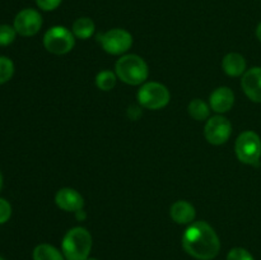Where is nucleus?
Masks as SVG:
<instances>
[{"instance_id": "nucleus-10", "label": "nucleus", "mask_w": 261, "mask_h": 260, "mask_svg": "<svg viewBox=\"0 0 261 260\" xmlns=\"http://www.w3.org/2000/svg\"><path fill=\"white\" fill-rule=\"evenodd\" d=\"M241 87L252 102L261 103V66H254L245 71L241 79Z\"/></svg>"}, {"instance_id": "nucleus-8", "label": "nucleus", "mask_w": 261, "mask_h": 260, "mask_svg": "<svg viewBox=\"0 0 261 260\" xmlns=\"http://www.w3.org/2000/svg\"><path fill=\"white\" fill-rule=\"evenodd\" d=\"M232 124L223 115H216L206 120L204 135L208 143L213 145H222L231 138Z\"/></svg>"}, {"instance_id": "nucleus-9", "label": "nucleus", "mask_w": 261, "mask_h": 260, "mask_svg": "<svg viewBox=\"0 0 261 260\" xmlns=\"http://www.w3.org/2000/svg\"><path fill=\"white\" fill-rule=\"evenodd\" d=\"M13 27L15 28L18 35L23 37H31L38 33V31L42 27V17L36 9H23L15 15L14 24Z\"/></svg>"}, {"instance_id": "nucleus-15", "label": "nucleus", "mask_w": 261, "mask_h": 260, "mask_svg": "<svg viewBox=\"0 0 261 260\" xmlns=\"http://www.w3.org/2000/svg\"><path fill=\"white\" fill-rule=\"evenodd\" d=\"M94 31H96V25L94 22L88 17H82L74 20L73 27H71V32H73L74 37L81 38V40H88L93 36Z\"/></svg>"}, {"instance_id": "nucleus-12", "label": "nucleus", "mask_w": 261, "mask_h": 260, "mask_svg": "<svg viewBox=\"0 0 261 260\" xmlns=\"http://www.w3.org/2000/svg\"><path fill=\"white\" fill-rule=\"evenodd\" d=\"M234 93L228 87H218L209 97V106L217 114H226L233 107Z\"/></svg>"}, {"instance_id": "nucleus-2", "label": "nucleus", "mask_w": 261, "mask_h": 260, "mask_svg": "<svg viewBox=\"0 0 261 260\" xmlns=\"http://www.w3.org/2000/svg\"><path fill=\"white\" fill-rule=\"evenodd\" d=\"M115 73L117 78L129 86L144 84L149 75V69L144 59L135 54L122 55L115 64Z\"/></svg>"}, {"instance_id": "nucleus-13", "label": "nucleus", "mask_w": 261, "mask_h": 260, "mask_svg": "<svg viewBox=\"0 0 261 260\" xmlns=\"http://www.w3.org/2000/svg\"><path fill=\"white\" fill-rule=\"evenodd\" d=\"M171 218L178 224H191L195 219V206L186 200H177L170 209Z\"/></svg>"}, {"instance_id": "nucleus-21", "label": "nucleus", "mask_w": 261, "mask_h": 260, "mask_svg": "<svg viewBox=\"0 0 261 260\" xmlns=\"http://www.w3.org/2000/svg\"><path fill=\"white\" fill-rule=\"evenodd\" d=\"M227 260H255L251 252L247 251L244 247H233L227 254Z\"/></svg>"}, {"instance_id": "nucleus-22", "label": "nucleus", "mask_w": 261, "mask_h": 260, "mask_svg": "<svg viewBox=\"0 0 261 260\" xmlns=\"http://www.w3.org/2000/svg\"><path fill=\"white\" fill-rule=\"evenodd\" d=\"M12 217V205L4 198H0V224H4Z\"/></svg>"}, {"instance_id": "nucleus-6", "label": "nucleus", "mask_w": 261, "mask_h": 260, "mask_svg": "<svg viewBox=\"0 0 261 260\" xmlns=\"http://www.w3.org/2000/svg\"><path fill=\"white\" fill-rule=\"evenodd\" d=\"M99 45L110 55H125L133 46V36L124 28H112L97 36Z\"/></svg>"}, {"instance_id": "nucleus-11", "label": "nucleus", "mask_w": 261, "mask_h": 260, "mask_svg": "<svg viewBox=\"0 0 261 260\" xmlns=\"http://www.w3.org/2000/svg\"><path fill=\"white\" fill-rule=\"evenodd\" d=\"M55 203L65 212H78L83 209L84 199L81 194L71 188H63L56 193Z\"/></svg>"}, {"instance_id": "nucleus-23", "label": "nucleus", "mask_w": 261, "mask_h": 260, "mask_svg": "<svg viewBox=\"0 0 261 260\" xmlns=\"http://www.w3.org/2000/svg\"><path fill=\"white\" fill-rule=\"evenodd\" d=\"M61 2L63 0H36V4L40 8L41 10H45V12H51V10H55L60 7Z\"/></svg>"}, {"instance_id": "nucleus-4", "label": "nucleus", "mask_w": 261, "mask_h": 260, "mask_svg": "<svg viewBox=\"0 0 261 260\" xmlns=\"http://www.w3.org/2000/svg\"><path fill=\"white\" fill-rule=\"evenodd\" d=\"M137 98L140 106L144 109L161 110L170 103L171 94L165 84L158 82H147L139 88Z\"/></svg>"}, {"instance_id": "nucleus-18", "label": "nucleus", "mask_w": 261, "mask_h": 260, "mask_svg": "<svg viewBox=\"0 0 261 260\" xmlns=\"http://www.w3.org/2000/svg\"><path fill=\"white\" fill-rule=\"evenodd\" d=\"M117 79L119 78H117L116 73H114V71L102 70L96 75V86L97 88L103 92L112 91L116 86Z\"/></svg>"}, {"instance_id": "nucleus-16", "label": "nucleus", "mask_w": 261, "mask_h": 260, "mask_svg": "<svg viewBox=\"0 0 261 260\" xmlns=\"http://www.w3.org/2000/svg\"><path fill=\"white\" fill-rule=\"evenodd\" d=\"M33 260H66L63 252L50 244H40L33 250Z\"/></svg>"}, {"instance_id": "nucleus-17", "label": "nucleus", "mask_w": 261, "mask_h": 260, "mask_svg": "<svg viewBox=\"0 0 261 260\" xmlns=\"http://www.w3.org/2000/svg\"><path fill=\"white\" fill-rule=\"evenodd\" d=\"M189 115L196 121H204L209 119L211 115V106L200 98H195L189 103L188 106Z\"/></svg>"}, {"instance_id": "nucleus-25", "label": "nucleus", "mask_w": 261, "mask_h": 260, "mask_svg": "<svg viewBox=\"0 0 261 260\" xmlns=\"http://www.w3.org/2000/svg\"><path fill=\"white\" fill-rule=\"evenodd\" d=\"M256 37L259 38V41L261 42V23H259V25L256 28Z\"/></svg>"}, {"instance_id": "nucleus-5", "label": "nucleus", "mask_w": 261, "mask_h": 260, "mask_svg": "<svg viewBox=\"0 0 261 260\" xmlns=\"http://www.w3.org/2000/svg\"><path fill=\"white\" fill-rule=\"evenodd\" d=\"M75 45L73 32L64 25H54L46 31L43 36V46L46 50L55 55H65L70 53Z\"/></svg>"}, {"instance_id": "nucleus-20", "label": "nucleus", "mask_w": 261, "mask_h": 260, "mask_svg": "<svg viewBox=\"0 0 261 260\" xmlns=\"http://www.w3.org/2000/svg\"><path fill=\"white\" fill-rule=\"evenodd\" d=\"M17 31L9 24H0V46H8L14 42Z\"/></svg>"}, {"instance_id": "nucleus-1", "label": "nucleus", "mask_w": 261, "mask_h": 260, "mask_svg": "<svg viewBox=\"0 0 261 260\" xmlns=\"http://www.w3.org/2000/svg\"><path fill=\"white\" fill-rule=\"evenodd\" d=\"M182 247L198 260H213L221 250V241L213 227L204 221L193 222L182 236Z\"/></svg>"}, {"instance_id": "nucleus-28", "label": "nucleus", "mask_w": 261, "mask_h": 260, "mask_svg": "<svg viewBox=\"0 0 261 260\" xmlns=\"http://www.w3.org/2000/svg\"><path fill=\"white\" fill-rule=\"evenodd\" d=\"M0 260H4V259H3V257H2V256H0Z\"/></svg>"}, {"instance_id": "nucleus-26", "label": "nucleus", "mask_w": 261, "mask_h": 260, "mask_svg": "<svg viewBox=\"0 0 261 260\" xmlns=\"http://www.w3.org/2000/svg\"><path fill=\"white\" fill-rule=\"evenodd\" d=\"M2 188H3V175L2 172H0V190H2Z\"/></svg>"}, {"instance_id": "nucleus-3", "label": "nucleus", "mask_w": 261, "mask_h": 260, "mask_svg": "<svg viewBox=\"0 0 261 260\" xmlns=\"http://www.w3.org/2000/svg\"><path fill=\"white\" fill-rule=\"evenodd\" d=\"M91 232L84 227L69 229L61 242V252L66 260H86L92 250Z\"/></svg>"}, {"instance_id": "nucleus-24", "label": "nucleus", "mask_w": 261, "mask_h": 260, "mask_svg": "<svg viewBox=\"0 0 261 260\" xmlns=\"http://www.w3.org/2000/svg\"><path fill=\"white\" fill-rule=\"evenodd\" d=\"M75 218L78 219V221H84V219L87 218V214L86 212H84V209H81V211L75 212Z\"/></svg>"}, {"instance_id": "nucleus-7", "label": "nucleus", "mask_w": 261, "mask_h": 260, "mask_svg": "<svg viewBox=\"0 0 261 260\" xmlns=\"http://www.w3.org/2000/svg\"><path fill=\"white\" fill-rule=\"evenodd\" d=\"M234 150L240 162L245 165H256L261 157V139L255 132L247 130L236 139Z\"/></svg>"}, {"instance_id": "nucleus-14", "label": "nucleus", "mask_w": 261, "mask_h": 260, "mask_svg": "<svg viewBox=\"0 0 261 260\" xmlns=\"http://www.w3.org/2000/svg\"><path fill=\"white\" fill-rule=\"evenodd\" d=\"M222 69L229 76H241L246 71V60L241 54L229 53L223 58Z\"/></svg>"}, {"instance_id": "nucleus-19", "label": "nucleus", "mask_w": 261, "mask_h": 260, "mask_svg": "<svg viewBox=\"0 0 261 260\" xmlns=\"http://www.w3.org/2000/svg\"><path fill=\"white\" fill-rule=\"evenodd\" d=\"M14 74V64L7 56H0V84H4L12 79Z\"/></svg>"}, {"instance_id": "nucleus-27", "label": "nucleus", "mask_w": 261, "mask_h": 260, "mask_svg": "<svg viewBox=\"0 0 261 260\" xmlns=\"http://www.w3.org/2000/svg\"><path fill=\"white\" fill-rule=\"evenodd\" d=\"M86 260H98V259H96V257H88V259H86Z\"/></svg>"}]
</instances>
